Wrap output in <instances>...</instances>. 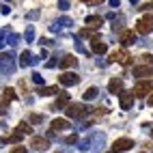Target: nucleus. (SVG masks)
<instances>
[{
  "label": "nucleus",
  "mask_w": 153,
  "mask_h": 153,
  "mask_svg": "<svg viewBox=\"0 0 153 153\" xmlns=\"http://www.w3.org/2000/svg\"><path fill=\"white\" fill-rule=\"evenodd\" d=\"M91 110L93 108H88V106H84V104H69L67 108H65V114L69 117V119H84L86 114H91Z\"/></svg>",
  "instance_id": "obj_1"
},
{
  "label": "nucleus",
  "mask_w": 153,
  "mask_h": 153,
  "mask_svg": "<svg viewBox=\"0 0 153 153\" xmlns=\"http://www.w3.org/2000/svg\"><path fill=\"white\" fill-rule=\"evenodd\" d=\"M15 54L13 52H2L0 54V74L2 76H11L15 71Z\"/></svg>",
  "instance_id": "obj_2"
},
{
  "label": "nucleus",
  "mask_w": 153,
  "mask_h": 153,
  "mask_svg": "<svg viewBox=\"0 0 153 153\" xmlns=\"http://www.w3.org/2000/svg\"><path fill=\"white\" fill-rule=\"evenodd\" d=\"M153 93V82L151 78H140L138 82L134 84V95L136 97H149Z\"/></svg>",
  "instance_id": "obj_3"
},
{
  "label": "nucleus",
  "mask_w": 153,
  "mask_h": 153,
  "mask_svg": "<svg viewBox=\"0 0 153 153\" xmlns=\"http://www.w3.org/2000/svg\"><path fill=\"white\" fill-rule=\"evenodd\" d=\"M131 54H127L123 48L121 50H114V52H110V58H108V63H119V65H123V67H127V65H131Z\"/></svg>",
  "instance_id": "obj_4"
},
{
  "label": "nucleus",
  "mask_w": 153,
  "mask_h": 153,
  "mask_svg": "<svg viewBox=\"0 0 153 153\" xmlns=\"http://www.w3.org/2000/svg\"><path fill=\"white\" fill-rule=\"evenodd\" d=\"M136 33L138 35H149L153 33V15H145L136 22Z\"/></svg>",
  "instance_id": "obj_5"
},
{
  "label": "nucleus",
  "mask_w": 153,
  "mask_h": 153,
  "mask_svg": "<svg viewBox=\"0 0 153 153\" xmlns=\"http://www.w3.org/2000/svg\"><path fill=\"white\" fill-rule=\"evenodd\" d=\"M136 30H129V28H125V30H121L119 33V43L123 45V48H127V45H134L138 39H136Z\"/></svg>",
  "instance_id": "obj_6"
},
{
  "label": "nucleus",
  "mask_w": 153,
  "mask_h": 153,
  "mask_svg": "<svg viewBox=\"0 0 153 153\" xmlns=\"http://www.w3.org/2000/svg\"><path fill=\"white\" fill-rule=\"evenodd\" d=\"M58 82L63 84V86H76V84L80 82V76L74 74V71H65V74L58 76Z\"/></svg>",
  "instance_id": "obj_7"
},
{
  "label": "nucleus",
  "mask_w": 153,
  "mask_h": 153,
  "mask_svg": "<svg viewBox=\"0 0 153 153\" xmlns=\"http://www.w3.org/2000/svg\"><path fill=\"white\" fill-rule=\"evenodd\" d=\"M30 147L35 151H48L50 149V140H48V136H35L30 140Z\"/></svg>",
  "instance_id": "obj_8"
},
{
  "label": "nucleus",
  "mask_w": 153,
  "mask_h": 153,
  "mask_svg": "<svg viewBox=\"0 0 153 153\" xmlns=\"http://www.w3.org/2000/svg\"><path fill=\"white\" fill-rule=\"evenodd\" d=\"M121 97V110H131V106H134V99H136V95H134V91H123V93L119 95Z\"/></svg>",
  "instance_id": "obj_9"
},
{
  "label": "nucleus",
  "mask_w": 153,
  "mask_h": 153,
  "mask_svg": "<svg viewBox=\"0 0 153 153\" xmlns=\"http://www.w3.org/2000/svg\"><path fill=\"white\" fill-rule=\"evenodd\" d=\"M131 147H134V140H131V138H117V140H114V145H112V149L119 151V153L129 151Z\"/></svg>",
  "instance_id": "obj_10"
},
{
  "label": "nucleus",
  "mask_w": 153,
  "mask_h": 153,
  "mask_svg": "<svg viewBox=\"0 0 153 153\" xmlns=\"http://www.w3.org/2000/svg\"><path fill=\"white\" fill-rule=\"evenodd\" d=\"M134 76L136 78H151L153 80V65H140L134 69Z\"/></svg>",
  "instance_id": "obj_11"
},
{
  "label": "nucleus",
  "mask_w": 153,
  "mask_h": 153,
  "mask_svg": "<svg viewBox=\"0 0 153 153\" xmlns=\"http://www.w3.org/2000/svg\"><path fill=\"white\" fill-rule=\"evenodd\" d=\"M108 91L112 95H121V93H123V80H121V78H112L108 82Z\"/></svg>",
  "instance_id": "obj_12"
},
{
  "label": "nucleus",
  "mask_w": 153,
  "mask_h": 153,
  "mask_svg": "<svg viewBox=\"0 0 153 153\" xmlns=\"http://www.w3.org/2000/svg\"><path fill=\"white\" fill-rule=\"evenodd\" d=\"M50 125H52V129H54V131H67V129H71V123H69L67 119H60V117H58V119H54Z\"/></svg>",
  "instance_id": "obj_13"
},
{
  "label": "nucleus",
  "mask_w": 153,
  "mask_h": 153,
  "mask_svg": "<svg viewBox=\"0 0 153 153\" xmlns=\"http://www.w3.org/2000/svg\"><path fill=\"white\" fill-rule=\"evenodd\" d=\"M28 65H37V56H33L26 50V52L19 54V67H28Z\"/></svg>",
  "instance_id": "obj_14"
},
{
  "label": "nucleus",
  "mask_w": 153,
  "mask_h": 153,
  "mask_svg": "<svg viewBox=\"0 0 153 153\" xmlns=\"http://www.w3.org/2000/svg\"><path fill=\"white\" fill-rule=\"evenodd\" d=\"M76 65H78V58L74 54H67V56L60 58V69H71V67H76Z\"/></svg>",
  "instance_id": "obj_15"
},
{
  "label": "nucleus",
  "mask_w": 153,
  "mask_h": 153,
  "mask_svg": "<svg viewBox=\"0 0 153 153\" xmlns=\"http://www.w3.org/2000/svg\"><path fill=\"white\" fill-rule=\"evenodd\" d=\"M104 140H106V134H101V131H99V134H93V136H91V142H93V147H91V149L99 151L101 147H104Z\"/></svg>",
  "instance_id": "obj_16"
},
{
  "label": "nucleus",
  "mask_w": 153,
  "mask_h": 153,
  "mask_svg": "<svg viewBox=\"0 0 153 153\" xmlns=\"http://www.w3.org/2000/svg\"><path fill=\"white\" fill-rule=\"evenodd\" d=\"M67 106H69V95H67V93H60L58 99L52 104V108H50V110H58V108H67Z\"/></svg>",
  "instance_id": "obj_17"
},
{
  "label": "nucleus",
  "mask_w": 153,
  "mask_h": 153,
  "mask_svg": "<svg viewBox=\"0 0 153 153\" xmlns=\"http://www.w3.org/2000/svg\"><path fill=\"white\" fill-rule=\"evenodd\" d=\"M91 50H93L95 54H106L108 52V45L104 41H99V39H93V41H91Z\"/></svg>",
  "instance_id": "obj_18"
},
{
  "label": "nucleus",
  "mask_w": 153,
  "mask_h": 153,
  "mask_svg": "<svg viewBox=\"0 0 153 153\" xmlns=\"http://www.w3.org/2000/svg\"><path fill=\"white\" fill-rule=\"evenodd\" d=\"M37 93L39 97H52V95H58V86H41Z\"/></svg>",
  "instance_id": "obj_19"
},
{
  "label": "nucleus",
  "mask_w": 153,
  "mask_h": 153,
  "mask_svg": "<svg viewBox=\"0 0 153 153\" xmlns=\"http://www.w3.org/2000/svg\"><path fill=\"white\" fill-rule=\"evenodd\" d=\"M84 22H86V26H91V28H97V30H99V26L104 24V17H99V15H88V17L84 19Z\"/></svg>",
  "instance_id": "obj_20"
},
{
  "label": "nucleus",
  "mask_w": 153,
  "mask_h": 153,
  "mask_svg": "<svg viewBox=\"0 0 153 153\" xmlns=\"http://www.w3.org/2000/svg\"><path fill=\"white\" fill-rule=\"evenodd\" d=\"M78 37H84V39H99V33H97V28H82L80 30V35Z\"/></svg>",
  "instance_id": "obj_21"
},
{
  "label": "nucleus",
  "mask_w": 153,
  "mask_h": 153,
  "mask_svg": "<svg viewBox=\"0 0 153 153\" xmlns=\"http://www.w3.org/2000/svg\"><path fill=\"white\" fill-rule=\"evenodd\" d=\"M30 125H33V123H30V121H28V123H26V121H22V123L17 125V131H22L24 136H28V134H33V127H30Z\"/></svg>",
  "instance_id": "obj_22"
},
{
  "label": "nucleus",
  "mask_w": 153,
  "mask_h": 153,
  "mask_svg": "<svg viewBox=\"0 0 153 153\" xmlns=\"http://www.w3.org/2000/svg\"><path fill=\"white\" fill-rule=\"evenodd\" d=\"M97 95H99V88H97V86H88V88H86V93H84V99L91 101V99H95Z\"/></svg>",
  "instance_id": "obj_23"
},
{
  "label": "nucleus",
  "mask_w": 153,
  "mask_h": 153,
  "mask_svg": "<svg viewBox=\"0 0 153 153\" xmlns=\"http://www.w3.org/2000/svg\"><path fill=\"white\" fill-rule=\"evenodd\" d=\"M4 97H7V101H15L17 99V93H15V88H4Z\"/></svg>",
  "instance_id": "obj_24"
},
{
  "label": "nucleus",
  "mask_w": 153,
  "mask_h": 153,
  "mask_svg": "<svg viewBox=\"0 0 153 153\" xmlns=\"http://www.w3.org/2000/svg\"><path fill=\"white\" fill-rule=\"evenodd\" d=\"M78 149H80V151H88V149H91V138L78 140Z\"/></svg>",
  "instance_id": "obj_25"
},
{
  "label": "nucleus",
  "mask_w": 153,
  "mask_h": 153,
  "mask_svg": "<svg viewBox=\"0 0 153 153\" xmlns=\"http://www.w3.org/2000/svg\"><path fill=\"white\" fill-rule=\"evenodd\" d=\"M24 39H26L28 43L35 39V28H33V26H28V28H26V33H24Z\"/></svg>",
  "instance_id": "obj_26"
},
{
  "label": "nucleus",
  "mask_w": 153,
  "mask_h": 153,
  "mask_svg": "<svg viewBox=\"0 0 153 153\" xmlns=\"http://www.w3.org/2000/svg\"><path fill=\"white\" fill-rule=\"evenodd\" d=\"M7 104H9V101H7L4 93H0V114H4V112H7Z\"/></svg>",
  "instance_id": "obj_27"
},
{
  "label": "nucleus",
  "mask_w": 153,
  "mask_h": 153,
  "mask_svg": "<svg viewBox=\"0 0 153 153\" xmlns=\"http://www.w3.org/2000/svg\"><path fill=\"white\" fill-rule=\"evenodd\" d=\"M30 123H33V125H39V123H41V121H43V114H30Z\"/></svg>",
  "instance_id": "obj_28"
},
{
  "label": "nucleus",
  "mask_w": 153,
  "mask_h": 153,
  "mask_svg": "<svg viewBox=\"0 0 153 153\" xmlns=\"http://www.w3.org/2000/svg\"><path fill=\"white\" fill-rule=\"evenodd\" d=\"M17 41H19V37H17L15 33H11V35H9V39H7V43L11 45V48H13V45H17Z\"/></svg>",
  "instance_id": "obj_29"
},
{
  "label": "nucleus",
  "mask_w": 153,
  "mask_h": 153,
  "mask_svg": "<svg viewBox=\"0 0 153 153\" xmlns=\"http://www.w3.org/2000/svg\"><path fill=\"white\" fill-rule=\"evenodd\" d=\"M11 153H28V149H26L24 145H19V142H17V145L11 149Z\"/></svg>",
  "instance_id": "obj_30"
},
{
  "label": "nucleus",
  "mask_w": 153,
  "mask_h": 153,
  "mask_svg": "<svg viewBox=\"0 0 153 153\" xmlns=\"http://www.w3.org/2000/svg\"><path fill=\"white\" fill-rule=\"evenodd\" d=\"M140 60H142L145 65H153V54H142Z\"/></svg>",
  "instance_id": "obj_31"
},
{
  "label": "nucleus",
  "mask_w": 153,
  "mask_h": 153,
  "mask_svg": "<svg viewBox=\"0 0 153 153\" xmlns=\"http://www.w3.org/2000/svg\"><path fill=\"white\" fill-rule=\"evenodd\" d=\"M74 142H78V134H69L65 138V145H74Z\"/></svg>",
  "instance_id": "obj_32"
},
{
  "label": "nucleus",
  "mask_w": 153,
  "mask_h": 153,
  "mask_svg": "<svg viewBox=\"0 0 153 153\" xmlns=\"http://www.w3.org/2000/svg\"><path fill=\"white\" fill-rule=\"evenodd\" d=\"M138 9H140V11H151V9H153V2H151V0H149V2H142Z\"/></svg>",
  "instance_id": "obj_33"
},
{
  "label": "nucleus",
  "mask_w": 153,
  "mask_h": 153,
  "mask_svg": "<svg viewBox=\"0 0 153 153\" xmlns=\"http://www.w3.org/2000/svg\"><path fill=\"white\" fill-rule=\"evenodd\" d=\"M58 9L60 11H67L69 9V0H58Z\"/></svg>",
  "instance_id": "obj_34"
},
{
  "label": "nucleus",
  "mask_w": 153,
  "mask_h": 153,
  "mask_svg": "<svg viewBox=\"0 0 153 153\" xmlns=\"http://www.w3.org/2000/svg\"><path fill=\"white\" fill-rule=\"evenodd\" d=\"M7 35H9V28H2V30H0V48H2V45L7 43V41H2V39H4Z\"/></svg>",
  "instance_id": "obj_35"
},
{
  "label": "nucleus",
  "mask_w": 153,
  "mask_h": 153,
  "mask_svg": "<svg viewBox=\"0 0 153 153\" xmlns=\"http://www.w3.org/2000/svg\"><path fill=\"white\" fill-rule=\"evenodd\" d=\"M33 82L35 84H43V76L41 74H33Z\"/></svg>",
  "instance_id": "obj_36"
},
{
  "label": "nucleus",
  "mask_w": 153,
  "mask_h": 153,
  "mask_svg": "<svg viewBox=\"0 0 153 153\" xmlns=\"http://www.w3.org/2000/svg\"><path fill=\"white\" fill-rule=\"evenodd\" d=\"M58 24H63L65 28H69V26H71V19H69V17H63V19H60Z\"/></svg>",
  "instance_id": "obj_37"
},
{
  "label": "nucleus",
  "mask_w": 153,
  "mask_h": 153,
  "mask_svg": "<svg viewBox=\"0 0 153 153\" xmlns=\"http://www.w3.org/2000/svg\"><path fill=\"white\" fill-rule=\"evenodd\" d=\"M37 17H39V9H35V11L28 13V19H37Z\"/></svg>",
  "instance_id": "obj_38"
},
{
  "label": "nucleus",
  "mask_w": 153,
  "mask_h": 153,
  "mask_svg": "<svg viewBox=\"0 0 153 153\" xmlns=\"http://www.w3.org/2000/svg\"><path fill=\"white\" fill-rule=\"evenodd\" d=\"M39 43H41V45H52V39H45V37H41V39H39Z\"/></svg>",
  "instance_id": "obj_39"
},
{
  "label": "nucleus",
  "mask_w": 153,
  "mask_h": 153,
  "mask_svg": "<svg viewBox=\"0 0 153 153\" xmlns=\"http://www.w3.org/2000/svg\"><path fill=\"white\" fill-rule=\"evenodd\" d=\"M9 11H11V9H9L7 4H0V13L2 15H9Z\"/></svg>",
  "instance_id": "obj_40"
},
{
  "label": "nucleus",
  "mask_w": 153,
  "mask_h": 153,
  "mask_svg": "<svg viewBox=\"0 0 153 153\" xmlns=\"http://www.w3.org/2000/svg\"><path fill=\"white\" fill-rule=\"evenodd\" d=\"M84 4H99V2H104V0H82Z\"/></svg>",
  "instance_id": "obj_41"
},
{
  "label": "nucleus",
  "mask_w": 153,
  "mask_h": 153,
  "mask_svg": "<svg viewBox=\"0 0 153 153\" xmlns=\"http://www.w3.org/2000/svg\"><path fill=\"white\" fill-rule=\"evenodd\" d=\"M45 67H50V69H52V67H56V58H52V60H48V63H45Z\"/></svg>",
  "instance_id": "obj_42"
},
{
  "label": "nucleus",
  "mask_w": 153,
  "mask_h": 153,
  "mask_svg": "<svg viewBox=\"0 0 153 153\" xmlns=\"http://www.w3.org/2000/svg\"><path fill=\"white\" fill-rule=\"evenodd\" d=\"M147 104H149V106H153V93H151V95L147 97Z\"/></svg>",
  "instance_id": "obj_43"
},
{
  "label": "nucleus",
  "mask_w": 153,
  "mask_h": 153,
  "mask_svg": "<svg viewBox=\"0 0 153 153\" xmlns=\"http://www.w3.org/2000/svg\"><path fill=\"white\" fill-rule=\"evenodd\" d=\"M151 138H153V125H151Z\"/></svg>",
  "instance_id": "obj_44"
},
{
  "label": "nucleus",
  "mask_w": 153,
  "mask_h": 153,
  "mask_svg": "<svg viewBox=\"0 0 153 153\" xmlns=\"http://www.w3.org/2000/svg\"><path fill=\"white\" fill-rule=\"evenodd\" d=\"M110 153H119V151H114V149H112V151H110Z\"/></svg>",
  "instance_id": "obj_45"
},
{
  "label": "nucleus",
  "mask_w": 153,
  "mask_h": 153,
  "mask_svg": "<svg viewBox=\"0 0 153 153\" xmlns=\"http://www.w3.org/2000/svg\"><path fill=\"white\" fill-rule=\"evenodd\" d=\"M0 125H2V121H0Z\"/></svg>",
  "instance_id": "obj_46"
},
{
  "label": "nucleus",
  "mask_w": 153,
  "mask_h": 153,
  "mask_svg": "<svg viewBox=\"0 0 153 153\" xmlns=\"http://www.w3.org/2000/svg\"><path fill=\"white\" fill-rule=\"evenodd\" d=\"M58 153H63V151H58Z\"/></svg>",
  "instance_id": "obj_47"
}]
</instances>
